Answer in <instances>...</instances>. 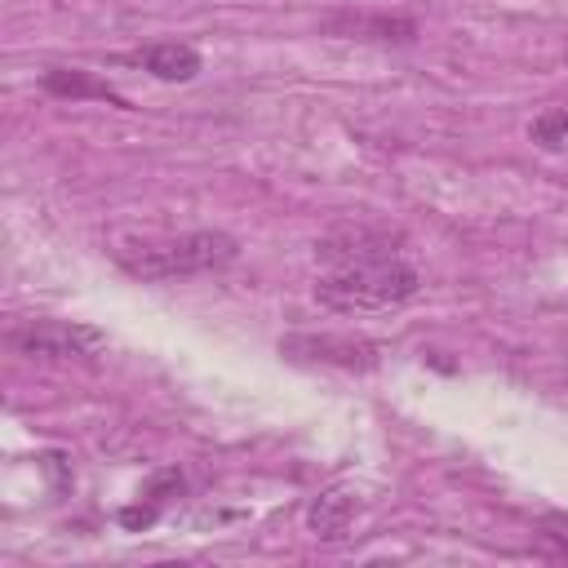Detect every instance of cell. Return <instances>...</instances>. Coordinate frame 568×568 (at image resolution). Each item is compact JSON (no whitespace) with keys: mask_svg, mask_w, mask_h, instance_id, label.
Returning a JSON list of instances; mask_svg holds the SVG:
<instances>
[{"mask_svg":"<svg viewBox=\"0 0 568 568\" xmlns=\"http://www.w3.org/2000/svg\"><path fill=\"white\" fill-rule=\"evenodd\" d=\"M240 253V244L226 231H186V235H169V240H133L124 244L115 257L133 280H186V275H209L231 266Z\"/></svg>","mask_w":568,"mask_h":568,"instance_id":"6da1fadb","label":"cell"},{"mask_svg":"<svg viewBox=\"0 0 568 568\" xmlns=\"http://www.w3.org/2000/svg\"><path fill=\"white\" fill-rule=\"evenodd\" d=\"M422 288L417 271L395 257H368V262H342L328 275H320L315 297L333 311H390L404 306Z\"/></svg>","mask_w":568,"mask_h":568,"instance_id":"7a4b0ae2","label":"cell"},{"mask_svg":"<svg viewBox=\"0 0 568 568\" xmlns=\"http://www.w3.org/2000/svg\"><path fill=\"white\" fill-rule=\"evenodd\" d=\"M9 346L27 359H93L106 346V333L75 320H27L9 328Z\"/></svg>","mask_w":568,"mask_h":568,"instance_id":"3957f363","label":"cell"},{"mask_svg":"<svg viewBox=\"0 0 568 568\" xmlns=\"http://www.w3.org/2000/svg\"><path fill=\"white\" fill-rule=\"evenodd\" d=\"M280 351L293 359H324V364H342V368L377 364V346L364 337H284Z\"/></svg>","mask_w":568,"mask_h":568,"instance_id":"277c9868","label":"cell"},{"mask_svg":"<svg viewBox=\"0 0 568 568\" xmlns=\"http://www.w3.org/2000/svg\"><path fill=\"white\" fill-rule=\"evenodd\" d=\"M315 253L333 266L342 262H368V257H395V235L390 231H373V226H355V231H333L315 244Z\"/></svg>","mask_w":568,"mask_h":568,"instance_id":"5b68a950","label":"cell"},{"mask_svg":"<svg viewBox=\"0 0 568 568\" xmlns=\"http://www.w3.org/2000/svg\"><path fill=\"white\" fill-rule=\"evenodd\" d=\"M129 62H138L142 71L160 75V80H191L200 71V53L182 40H164V44H146L138 53H129Z\"/></svg>","mask_w":568,"mask_h":568,"instance_id":"8992f818","label":"cell"},{"mask_svg":"<svg viewBox=\"0 0 568 568\" xmlns=\"http://www.w3.org/2000/svg\"><path fill=\"white\" fill-rule=\"evenodd\" d=\"M351 515H355V501H351L346 493L333 488V493H320V497L311 501L306 524H311L315 537H324V541H342L346 528H351Z\"/></svg>","mask_w":568,"mask_h":568,"instance_id":"52a82bcc","label":"cell"},{"mask_svg":"<svg viewBox=\"0 0 568 568\" xmlns=\"http://www.w3.org/2000/svg\"><path fill=\"white\" fill-rule=\"evenodd\" d=\"M44 89H49V93H58V98H106V102L124 106V98H120L111 84L89 80V71H67V67H53V71H44Z\"/></svg>","mask_w":568,"mask_h":568,"instance_id":"ba28073f","label":"cell"},{"mask_svg":"<svg viewBox=\"0 0 568 568\" xmlns=\"http://www.w3.org/2000/svg\"><path fill=\"white\" fill-rule=\"evenodd\" d=\"M528 138L546 151H564L568 146V106H546L532 124H528Z\"/></svg>","mask_w":568,"mask_h":568,"instance_id":"9c48e42d","label":"cell"},{"mask_svg":"<svg viewBox=\"0 0 568 568\" xmlns=\"http://www.w3.org/2000/svg\"><path fill=\"white\" fill-rule=\"evenodd\" d=\"M342 27H346V31H368V22H364V18L333 22V31H342ZM377 31H382L377 40H413V31H417V27H413V22H390V18H386V22H377Z\"/></svg>","mask_w":568,"mask_h":568,"instance_id":"30bf717a","label":"cell"},{"mask_svg":"<svg viewBox=\"0 0 568 568\" xmlns=\"http://www.w3.org/2000/svg\"><path fill=\"white\" fill-rule=\"evenodd\" d=\"M541 532H546V541H555V546L568 555V519H564V515H546V519H541Z\"/></svg>","mask_w":568,"mask_h":568,"instance_id":"8fae6325","label":"cell"}]
</instances>
